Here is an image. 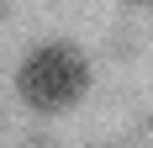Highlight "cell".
Segmentation results:
<instances>
[{
  "mask_svg": "<svg viewBox=\"0 0 153 148\" xmlns=\"http://www.w3.org/2000/svg\"><path fill=\"white\" fill-rule=\"evenodd\" d=\"M85 90H90V64L69 43L32 48L27 58H21V69H16V95L32 111H69Z\"/></svg>",
  "mask_w": 153,
  "mask_h": 148,
  "instance_id": "1",
  "label": "cell"
},
{
  "mask_svg": "<svg viewBox=\"0 0 153 148\" xmlns=\"http://www.w3.org/2000/svg\"><path fill=\"white\" fill-rule=\"evenodd\" d=\"M143 5H153V0H143Z\"/></svg>",
  "mask_w": 153,
  "mask_h": 148,
  "instance_id": "2",
  "label": "cell"
}]
</instances>
